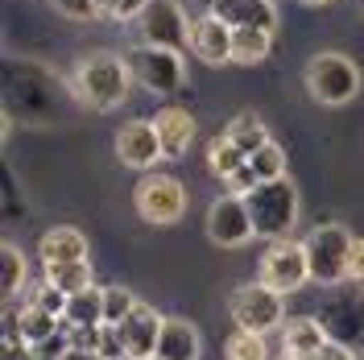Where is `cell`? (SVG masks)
<instances>
[{
    "instance_id": "cell-29",
    "label": "cell",
    "mask_w": 364,
    "mask_h": 360,
    "mask_svg": "<svg viewBox=\"0 0 364 360\" xmlns=\"http://www.w3.org/2000/svg\"><path fill=\"white\" fill-rule=\"evenodd\" d=\"M136 307H141V302H136V294L129 290V286H104V323H108V327H120Z\"/></svg>"
},
{
    "instance_id": "cell-14",
    "label": "cell",
    "mask_w": 364,
    "mask_h": 360,
    "mask_svg": "<svg viewBox=\"0 0 364 360\" xmlns=\"http://www.w3.org/2000/svg\"><path fill=\"white\" fill-rule=\"evenodd\" d=\"M161 323H166V315H158V311L145 307V302L120 323V339H124V348H129V360H154L158 356Z\"/></svg>"
},
{
    "instance_id": "cell-27",
    "label": "cell",
    "mask_w": 364,
    "mask_h": 360,
    "mask_svg": "<svg viewBox=\"0 0 364 360\" xmlns=\"http://www.w3.org/2000/svg\"><path fill=\"white\" fill-rule=\"evenodd\" d=\"M224 356L228 360H269V344H265V336H257V332H232L224 344Z\"/></svg>"
},
{
    "instance_id": "cell-1",
    "label": "cell",
    "mask_w": 364,
    "mask_h": 360,
    "mask_svg": "<svg viewBox=\"0 0 364 360\" xmlns=\"http://www.w3.org/2000/svg\"><path fill=\"white\" fill-rule=\"evenodd\" d=\"M70 83H75V95H79L87 108L108 112V108H116V104L129 100L133 75H129L124 54H87V58L75 63Z\"/></svg>"
},
{
    "instance_id": "cell-12",
    "label": "cell",
    "mask_w": 364,
    "mask_h": 360,
    "mask_svg": "<svg viewBox=\"0 0 364 360\" xmlns=\"http://www.w3.org/2000/svg\"><path fill=\"white\" fill-rule=\"evenodd\" d=\"M323 332L331 344H348V348H364V294H348V298H331L318 311Z\"/></svg>"
},
{
    "instance_id": "cell-16",
    "label": "cell",
    "mask_w": 364,
    "mask_h": 360,
    "mask_svg": "<svg viewBox=\"0 0 364 360\" xmlns=\"http://www.w3.org/2000/svg\"><path fill=\"white\" fill-rule=\"evenodd\" d=\"M38 257H42V265H70V261H87V236L79 232V228H50L42 240H38Z\"/></svg>"
},
{
    "instance_id": "cell-26",
    "label": "cell",
    "mask_w": 364,
    "mask_h": 360,
    "mask_svg": "<svg viewBox=\"0 0 364 360\" xmlns=\"http://www.w3.org/2000/svg\"><path fill=\"white\" fill-rule=\"evenodd\" d=\"M46 282H50V286H58L63 294H79V290H87V286H95V282H91V265H87V261L50 265V270H46Z\"/></svg>"
},
{
    "instance_id": "cell-43",
    "label": "cell",
    "mask_w": 364,
    "mask_h": 360,
    "mask_svg": "<svg viewBox=\"0 0 364 360\" xmlns=\"http://www.w3.org/2000/svg\"><path fill=\"white\" fill-rule=\"evenodd\" d=\"M286 360H323V352H318V356H286Z\"/></svg>"
},
{
    "instance_id": "cell-17",
    "label": "cell",
    "mask_w": 364,
    "mask_h": 360,
    "mask_svg": "<svg viewBox=\"0 0 364 360\" xmlns=\"http://www.w3.org/2000/svg\"><path fill=\"white\" fill-rule=\"evenodd\" d=\"M154 125H158V141H161L166 158H182L195 145V116L186 108H161L154 116Z\"/></svg>"
},
{
    "instance_id": "cell-39",
    "label": "cell",
    "mask_w": 364,
    "mask_h": 360,
    "mask_svg": "<svg viewBox=\"0 0 364 360\" xmlns=\"http://www.w3.org/2000/svg\"><path fill=\"white\" fill-rule=\"evenodd\" d=\"M323 360H356V348H348V344H327V348H323Z\"/></svg>"
},
{
    "instance_id": "cell-44",
    "label": "cell",
    "mask_w": 364,
    "mask_h": 360,
    "mask_svg": "<svg viewBox=\"0 0 364 360\" xmlns=\"http://www.w3.org/2000/svg\"><path fill=\"white\" fill-rule=\"evenodd\" d=\"M302 4H327V0H302Z\"/></svg>"
},
{
    "instance_id": "cell-21",
    "label": "cell",
    "mask_w": 364,
    "mask_h": 360,
    "mask_svg": "<svg viewBox=\"0 0 364 360\" xmlns=\"http://www.w3.org/2000/svg\"><path fill=\"white\" fill-rule=\"evenodd\" d=\"M224 137H232L245 154H257L261 145H269V129H265V120L252 112V108H245V112H236L232 120H228V133Z\"/></svg>"
},
{
    "instance_id": "cell-8",
    "label": "cell",
    "mask_w": 364,
    "mask_h": 360,
    "mask_svg": "<svg viewBox=\"0 0 364 360\" xmlns=\"http://www.w3.org/2000/svg\"><path fill=\"white\" fill-rule=\"evenodd\" d=\"M269 290L277 294H294L311 282V261L302 240H269V248L261 253V277Z\"/></svg>"
},
{
    "instance_id": "cell-10",
    "label": "cell",
    "mask_w": 364,
    "mask_h": 360,
    "mask_svg": "<svg viewBox=\"0 0 364 360\" xmlns=\"http://www.w3.org/2000/svg\"><path fill=\"white\" fill-rule=\"evenodd\" d=\"M141 33L149 46H166V50H182L191 46V17L182 13L178 0H154L141 13Z\"/></svg>"
},
{
    "instance_id": "cell-25",
    "label": "cell",
    "mask_w": 364,
    "mask_h": 360,
    "mask_svg": "<svg viewBox=\"0 0 364 360\" xmlns=\"http://www.w3.org/2000/svg\"><path fill=\"white\" fill-rule=\"evenodd\" d=\"M25 286V253L13 245L0 248V294H4V302H13Z\"/></svg>"
},
{
    "instance_id": "cell-20",
    "label": "cell",
    "mask_w": 364,
    "mask_h": 360,
    "mask_svg": "<svg viewBox=\"0 0 364 360\" xmlns=\"http://www.w3.org/2000/svg\"><path fill=\"white\" fill-rule=\"evenodd\" d=\"M67 327H104V286H87V290L67 298V315H63V332Z\"/></svg>"
},
{
    "instance_id": "cell-19",
    "label": "cell",
    "mask_w": 364,
    "mask_h": 360,
    "mask_svg": "<svg viewBox=\"0 0 364 360\" xmlns=\"http://www.w3.org/2000/svg\"><path fill=\"white\" fill-rule=\"evenodd\" d=\"M158 360H199V332L186 319H166L158 339Z\"/></svg>"
},
{
    "instance_id": "cell-6",
    "label": "cell",
    "mask_w": 364,
    "mask_h": 360,
    "mask_svg": "<svg viewBox=\"0 0 364 360\" xmlns=\"http://www.w3.org/2000/svg\"><path fill=\"white\" fill-rule=\"evenodd\" d=\"M228 311H232V323L240 332L269 336L273 327H282V319H286V294L269 290L265 282H245V286H236Z\"/></svg>"
},
{
    "instance_id": "cell-41",
    "label": "cell",
    "mask_w": 364,
    "mask_h": 360,
    "mask_svg": "<svg viewBox=\"0 0 364 360\" xmlns=\"http://www.w3.org/2000/svg\"><path fill=\"white\" fill-rule=\"evenodd\" d=\"M95 9H100V17H116L120 13V0H95Z\"/></svg>"
},
{
    "instance_id": "cell-30",
    "label": "cell",
    "mask_w": 364,
    "mask_h": 360,
    "mask_svg": "<svg viewBox=\"0 0 364 360\" xmlns=\"http://www.w3.org/2000/svg\"><path fill=\"white\" fill-rule=\"evenodd\" d=\"M67 298L70 294H63L58 286H50V282H42V286H33V294H29V302L33 307H42V311H50V315H67Z\"/></svg>"
},
{
    "instance_id": "cell-13",
    "label": "cell",
    "mask_w": 364,
    "mask_h": 360,
    "mask_svg": "<svg viewBox=\"0 0 364 360\" xmlns=\"http://www.w3.org/2000/svg\"><path fill=\"white\" fill-rule=\"evenodd\" d=\"M232 33H236L232 25L203 13L199 21H191V46L186 50L207 67H224V63H232Z\"/></svg>"
},
{
    "instance_id": "cell-31",
    "label": "cell",
    "mask_w": 364,
    "mask_h": 360,
    "mask_svg": "<svg viewBox=\"0 0 364 360\" xmlns=\"http://www.w3.org/2000/svg\"><path fill=\"white\" fill-rule=\"evenodd\" d=\"M67 339L75 352H100L104 344V327H67Z\"/></svg>"
},
{
    "instance_id": "cell-3",
    "label": "cell",
    "mask_w": 364,
    "mask_h": 360,
    "mask_svg": "<svg viewBox=\"0 0 364 360\" xmlns=\"http://www.w3.org/2000/svg\"><path fill=\"white\" fill-rule=\"evenodd\" d=\"M245 203H249L257 236H265V240H286V232L298 220V191L290 179L261 182L252 195H245Z\"/></svg>"
},
{
    "instance_id": "cell-2",
    "label": "cell",
    "mask_w": 364,
    "mask_h": 360,
    "mask_svg": "<svg viewBox=\"0 0 364 360\" xmlns=\"http://www.w3.org/2000/svg\"><path fill=\"white\" fill-rule=\"evenodd\" d=\"M124 63H129L133 83H141V88L154 91V95H174V91L186 88V63H182L178 50L136 42L124 50Z\"/></svg>"
},
{
    "instance_id": "cell-37",
    "label": "cell",
    "mask_w": 364,
    "mask_h": 360,
    "mask_svg": "<svg viewBox=\"0 0 364 360\" xmlns=\"http://www.w3.org/2000/svg\"><path fill=\"white\" fill-rule=\"evenodd\" d=\"M348 282H356L364 290V240L352 245V261H348Z\"/></svg>"
},
{
    "instance_id": "cell-45",
    "label": "cell",
    "mask_w": 364,
    "mask_h": 360,
    "mask_svg": "<svg viewBox=\"0 0 364 360\" xmlns=\"http://www.w3.org/2000/svg\"><path fill=\"white\" fill-rule=\"evenodd\" d=\"M154 360H158V356H154Z\"/></svg>"
},
{
    "instance_id": "cell-5",
    "label": "cell",
    "mask_w": 364,
    "mask_h": 360,
    "mask_svg": "<svg viewBox=\"0 0 364 360\" xmlns=\"http://www.w3.org/2000/svg\"><path fill=\"white\" fill-rule=\"evenodd\" d=\"M352 245H356V236L340 224H323L315 228L302 248H306V261H311V282L318 286H340L343 277H348V261H352Z\"/></svg>"
},
{
    "instance_id": "cell-9",
    "label": "cell",
    "mask_w": 364,
    "mask_h": 360,
    "mask_svg": "<svg viewBox=\"0 0 364 360\" xmlns=\"http://www.w3.org/2000/svg\"><path fill=\"white\" fill-rule=\"evenodd\" d=\"M207 236H211L220 248L249 245L252 236H257L252 216H249V203L240 199V195H224V199H215L211 207H207Z\"/></svg>"
},
{
    "instance_id": "cell-42",
    "label": "cell",
    "mask_w": 364,
    "mask_h": 360,
    "mask_svg": "<svg viewBox=\"0 0 364 360\" xmlns=\"http://www.w3.org/2000/svg\"><path fill=\"white\" fill-rule=\"evenodd\" d=\"M63 360H104V356H100V352H75V348H70Z\"/></svg>"
},
{
    "instance_id": "cell-11",
    "label": "cell",
    "mask_w": 364,
    "mask_h": 360,
    "mask_svg": "<svg viewBox=\"0 0 364 360\" xmlns=\"http://www.w3.org/2000/svg\"><path fill=\"white\" fill-rule=\"evenodd\" d=\"M116 158L133 170H154L166 154H161V141H158V125L154 120H124L120 133H116Z\"/></svg>"
},
{
    "instance_id": "cell-22",
    "label": "cell",
    "mask_w": 364,
    "mask_h": 360,
    "mask_svg": "<svg viewBox=\"0 0 364 360\" xmlns=\"http://www.w3.org/2000/svg\"><path fill=\"white\" fill-rule=\"evenodd\" d=\"M269 50H273V33H265V29H236V33H232V63H236V67L265 63Z\"/></svg>"
},
{
    "instance_id": "cell-38",
    "label": "cell",
    "mask_w": 364,
    "mask_h": 360,
    "mask_svg": "<svg viewBox=\"0 0 364 360\" xmlns=\"http://www.w3.org/2000/svg\"><path fill=\"white\" fill-rule=\"evenodd\" d=\"M154 0H120V13H116V21H141V13L149 9Z\"/></svg>"
},
{
    "instance_id": "cell-40",
    "label": "cell",
    "mask_w": 364,
    "mask_h": 360,
    "mask_svg": "<svg viewBox=\"0 0 364 360\" xmlns=\"http://www.w3.org/2000/svg\"><path fill=\"white\" fill-rule=\"evenodd\" d=\"M0 360H33V352H29V344H9L0 352Z\"/></svg>"
},
{
    "instance_id": "cell-4",
    "label": "cell",
    "mask_w": 364,
    "mask_h": 360,
    "mask_svg": "<svg viewBox=\"0 0 364 360\" xmlns=\"http://www.w3.org/2000/svg\"><path fill=\"white\" fill-rule=\"evenodd\" d=\"M306 91L315 95L318 104L340 108L348 100H356V91H360V67L348 54H340V50H323V54H315L306 63Z\"/></svg>"
},
{
    "instance_id": "cell-32",
    "label": "cell",
    "mask_w": 364,
    "mask_h": 360,
    "mask_svg": "<svg viewBox=\"0 0 364 360\" xmlns=\"http://www.w3.org/2000/svg\"><path fill=\"white\" fill-rule=\"evenodd\" d=\"M29 352H33V360H63L70 352V339L67 332H58V336L42 339V344H29Z\"/></svg>"
},
{
    "instance_id": "cell-23",
    "label": "cell",
    "mask_w": 364,
    "mask_h": 360,
    "mask_svg": "<svg viewBox=\"0 0 364 360\" xmlns=\"http://www.w3.org/2000/svg\"><path fill=\"white\" fill-rule=\"evenodd\" d=\"M249 162V154L232 141V137H220V141H211V149H207V170L215 174V179L224 182V179H232L240 166Z\"/></svg>"
},
{
    "instance_id": "cell-33",
    "label": "cell",
    "mask_w": 364,
    "mask_h": 360,
    "mask_svg": "<svg viewBox=\"0 0 364 360\" xmlns=\"http://www.w3.org/2000/svg\"><path fill=\"white\" fill-rule=\"evenodd\" d=\"M224 186H228V195H240V199H245V195H252V191L261 186V179L252 174V166L245 162V166H240V170H236L232 179H224Z\"/></svg>"
},
{
    "instance_id": "cell-18",
    "label": "cell",
    "mask_w": 364,
    "mask_h": 360,
    "mask_svg": "<svg viewBox=\"0 0 364 360\" xmlns=\"http://www.w3.org/2000/svg\"><path fill=\"white\" fill-rule=\"evenodd\" d=\"M327 344H331V336H327L323 323L311 319V315L290 319L286 332H282V348H286V356H318Z\"/></svg>"
},
{
    "instance_id": "cell-28",
    "label": "cell",
    "mask_w": 364,
    "mask_h": 360,
    "mask_svg": "<svg viewBox=\"0 0 364 360\" xmlns=\"http://www.w3.org/2000/svg\"><path fill=\"white\" fill-rule=\"evenodd\" d=\"M249 166H252V174H257L261 182L286 179V154H282L277 141H269V145H261L257 154H249Z\"/></svg>"
},
{
    "instance_id": "cell-34",
    "label": "cell",
    "mask_w": 364,
    "mask_h": 360,
    "mask_svg": "<svg viewBox=\"0 0 364 360\" xmlns=\"http://www.w3.org/2000/svg\"><path fill=\"white\" fill-rule=\"evenodd\" d=\"M100 356H104V360H129V348H124V339H120V327H108V323H104Z\"/></svg>"
},
{
    "instance_id": "cell-36",
    "label": "cell",
    "mask_w": 364,
    "mask_h": 360,
    "mask_svg": "<svg viewBox=\"0 0 364 360\" xmlns=\"http://www.w3.org/2000/svg\"><path fill=\"white\" fill-rule=\"evenodd\" d=\"M0 339H4V348H9V344H25L21 311H13V302H4V332H0Z\"/></svg>"
},
{
    "instance_id": "cell-24",
    "label": "cell",
    "mask_w": 364,
    "mask_h": 360,
    "mask_svg": "<svg viewBox=\"0 0 364 360\" xmlns=\"http://www.w3.org/2000/svg\"><path fill=\"white\" fill-rule=\"evenodd\" d=\"M63 332V319L50 315V311H42V307H33V302H25L21 307V336L25 344H42V339L58 336Z\"/></svg>"
},
{
    "instance_id": "cell-7",
    "label": "cell",
    "mask_w": 364,
    "mask_h": 360,
    "mask_svg": "<svg viewBox=\"0 0 364 360\" xmlns=\"http://www.w3.org/2000/svg\"><path fill=\"white\" fill-rule=\"evenodd\" d=\"M136 216L154 228H170L186 216V186L170 174H145L133 191Z\"/></svg>"
},
{
    "instance_id": "cell-35",
    "label": "cell",
    "mask_w": 364,
    "mask_h": 360,
    "mask_svg": "<svg viewBox=\"0 0 364 360\" xmlns=\"http://www.w3.org/2000/svg\"><path fill=\"white\" fill-rule=\"evenodd\" d=\"M54 9L67 13V17H75V21H91V17H100L95 0H54Z\"/></svg>"
},
{
    "instance_id": "cell-15",
    "label": "cell",
    "mask_w": 364,
    "mask_h": 360,
    "mask_svg": "<svg viewBox=\"0 0 364 360\" xmlns=\"http://www.w3.org/2000/svg\"><path fill=\"white\" fill-rule=\"evenodd\" d=\"M207 13L220 17L224 25H232V29H265V33L277 29L273 0H211Z\"/></svg>"
}]
</instances>
